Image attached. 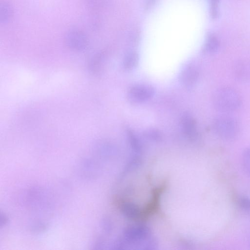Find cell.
Instances as JSON below:
<instances>
[{
  "label": "cell",
  "instance_id": "8",
  "mask_svg": "<svg viewBox=\"0 0 250 250\" xmlns=\"http://www.w3.org/2000/svg\"><path fill=\"white\" fill-rule=\"evenodd\" d=\"M219 46V42L217 38L214 35L208 36L203 47V51L208 53L215 52Z\"/></svg>",
  "mask_w": 250,
  "mask_h": 250
},
{
  "label": "cell",
  "instance_id": "12",
  "mask_svg": "<svg viewBox=\"0 0 250 250\" xmlns=\"http://www.w3.org/2000/svg\"><path fill=\"white\" fill-rule=\"evenodd\" d=\"M12 11L11 6L7 3H4L1 5L0 19L4 22L7 21L11 17Z\"/></svg>",
  "mask_w": 250,
  "mask_h": 250
},
{
  "label": "cell",
  "instance_id": "2",
  "mask_svg": "<svg viewBox=\"0 0 250 250\" xmlns=\"http://www.w3.org/2000/svg\"><path fill=\"white\" fill-rule=\"evenodd\" d=\"M213 128L220 138L225 140L235 139L239 131L237 121L234 118L225 115L217 117L214 119Z\"/></svg>",
  "mask_w": 250,
  "mask_h": 250
},
{
  "label": "cell",
  "instance_id": "1",
  "mask_svg": "<svg viewBox=\"0 0 250 250\" xmlns=\"http://www.w3.org/2000/svg\"><path fill=\"white\" fill-rule=\"evenodd\" d=\"M213 103L217 110L229 113L238 109L241 106L242 101L240 95L235 89L229 87H223L215 92Z\"/></svg>",
  "mask_w": 250,
  "mask_h": 250
},
{
  "label": "cell",
  "instance_id": "7",
  "mask_svg": "<svg viewBox=\"0 0 250 250\" xmlns=\"http://www.w3.org/2000/svg\"><path fill=\"white\" fill-rule=\"evenodd\" d=\"M234 74L239 80L246 82L250 80V62H238L234 68Z\"/></svg>",
  "mask_w": 250,
  "mask_h": 250
},
{
  "label": "cell",
  "instance_id": "10",
  "mask_svg": "<svg viewBox=\"0 0 250 250\" xmlns=\"http://www.w3.org/2000/svg\"><path fill=\"white\" fill-rule=\"evenodd\" d=\"M234 201L240 209L250 212V198L242 195H236L234 197Z\"/></svg>",
  "mask_w": 250,
  "mask_h": 250
},
{
  "label": "cell",
  "instance_id": "13",
  "mask_svg": "<svg viewBox=\"0 0 250 250\" xmlns=\"http://www.w3.org/2000/svg\"><path fill=\"white\" fill-rule=\"evenodd\" d=\"M145 135L154 140H158L161 138V132L155 129H150L147 130L145 133Z\"/></svg>",
  "mask_w": 250,
  "mask_h": 250
},
{
  "label": "cell",
  "instance_id": "11",
  "mask_svg": "<svg viewBox=\"0 0 250 250\" xmlns=\"http://www.w3.org/2000/svg\"><path fill=\"white\" fill-rule=\"evenodd\" d=\"M242 163L243 169L250 176V146L246 148L242 154Z\"/></svg>",
  "mask_w": 250,
  "mask_h": 250
},
{
  "label": "cell",
  "instance_id": "5",
  "mask_svg": "<svg viewBox=\"0 0 250 250\" xmlns=\"http://www.w3.org/2000/svg\"><path fill=\"white\" fill-rule=\"evenodd\" d=\"M199 77L197 69L191 65L185 66L180 74L181 83L187 88L193 87L196 83Z\"/></svg>",
  "mask_w": 250,
  "mask_h": 250
},
{
  "label": "cell",
  "instance_id": "9",
  "mask_svg": "<svg viewBox=\"0 0 250 250\" xmlns=\"http://www.w3.org/2000/svg\"><path fill=\"white\" fill-rule=\"evenodd\" d=\"M139 62V56L136 52L128 54L125 58L124 67L126 70H131L137 65Z\"/></svg>",
  "mask_w": 250,
  "mask_h": 250
},
{
  "label": "cell",
  "instance_id": "14",
  "mask_svg": "<svg viewBox=\"0 0 250 250\" xmlns=\"http://www.w3.org/2000/svg\"><path fill=\"white\" fill-rule=\"evenodd\" d=\"M218 0H211V12L213 16H216Z\"/></svg>",
  "mask_w": 250,
  "mask_h": 250
},
{
  "label": "cell",
  "instance_id": "3",
  "mask_svg": "<svg viewBox=\"0 0 250 250\" xmlns=\"http://www.w3.org/2000/svg\"><path fill=\"white\" fill-rule=\"evenodd\" d=\"M154 89L150 85H138L130 88L128 96L132 102L140 103L150 99L154 95Z\"/></svg>",
  "mask_w": 250,
  "mask_h": 250
},
{
  "label": "cell",
  "instance_id": "4",
  "mask_svg": "<svg viewBox=\"0 0 250 250\" xmlns=\"http://www.w3.org/2000/svg\"><path fill=\"white\" fill-rule=\"evenodd\" d=\"M68 46L76 50H83L87 46V39L85 35L78 30H72L66 36Z\"/></svg>",
  "mask_w": 250,
  "mask_h": 250
},
{
  "label": "cell",
  "instance_id": "15",
  "mask_svg": "<svg viewBox=\"0 0 250 250\" xmlns=\"http://www.w3.org/2000/svg\"></svg>",
  "mask_w": 250,
  "mask_h": 250
},
{
  "label": "cell",
  "instance_id": "6",
  "mask_svg": "<svg viewBox=\"0 0 250 250\" xmlns=\"http://www.w3.org/2000/svg\"><path fill=\"white\" fill-rule=\"evenodd\" d=\"M184 133L190 139L194 140L198 137L195 120L189 115H183L180 121Z\"/></svg>",
  "mask_w": 250,
  "mask_h": 250
}]
</instances>
